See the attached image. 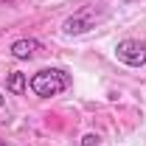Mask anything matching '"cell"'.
I'll return each instance as SVG.
<instances>
[{
	"label": "cell",
	"mask_w": 146,
	"mask_h": 146,
	"mask_svg": "<svg viewBox=\"0 0 146 146\" xmlns=\"http://www.w3.org/2000/svg\"><path fill=\"white\" fill-rule=\"evenodd\" d=\"M70 73L62 70V68H42L36 70L31 79H28V87L34 96L39 98H54V96H62L65 90H70Z\"/></svg>",
	"instance_id": "cell-1"
},
{
	"label": "cell",
	"mask_w": 146,
	"mask_h": 146,
	"mask_svg": "<svg viewBox=\"0 0 146 146\" xmlns=\"http://www.w3.org/2000/svg\"><path fill=\"white\" fill-rule=\"evenodd\" d=\"M104 17H107V9H104L101 3H87V6H82L76 14H70V17L62 23V31L68 36L87 34V31H93Z\"/></svg>",
	"instance_id": "cell-2"
},
{
	"label": "cell",
	"mask_w": 146,
	"mask_h": 146,
	"mask_svg": "<svg viewBox=\"0 0 146 146\" xmlns=\"http://www.w3.org/2000/svg\"><path fill=\"white\" fill-rule=\"evenodd\" d=\"M115 56H118V62H124L129 68H143L146 65V42H141V39H121L115 45Z\"/></svg>",
	"instance_id": "cell-3"
},
{
	"label": "cell",
	"mask_w": 146,
	"mask_h": 146,
	"mask_svg": "<svg viewBox=\"0 0 146 146\" xmlns=\"http://www.w3.org/2000/svg\"><path fill=\"white\" fill-rule=\"evenodd\" d=\"M39 51H42V42H39V39H34V36H23V39H14V42H11V48H9V54L14 56L17 62L34 59Z\"/></svg>",
	"instance_id": "cell-4"
},
{
	"label": "cell",
	"mask_w": 146,
	"mask_h": 146,
	"mask_svg": "<svg viewBox=\"0 0 146 146\" xmlns=\"http://www.w3.org/2000/svg\"><path fill=\"white\" fill-rule=\"evenodd\" d=\"M25 87H28V79H25V73H9V79H6V90L9 93H14V96H23L25 93Z\"/></svg>",
	"instance_id": "cell-5"
},
{
	"label": "cell",
	"mask_w": 146,
	"mask_h": 146,
	"mask_svg": "<svg viewBox=\"0 0 146 146\" xmlns=\"http://www.w3.org/2000/svg\"><path fill=\"white\" fill-rule=\"evenodd\" d=\"M98 143H101V135H96V132H87L82 138V146H98Z\"/></svg>",
	"instance_id": "cell-6"
},
{
	"label": "cell",
	"mask_w": 146,
	"mask_h": 146,
	"mask_svg": "<svg viewBox=\"0 0 146 146\" xmlns=\"http://www.w3.org/2000/svg\"><path fill=\"white\" fill-rule=\"evenodd\" d=\"M3 104H6V96H3V93H0V107H3Z\"/></svg>",
	"instance_id": "cell-7"
},
{
	"label": "cell",
	"mask_w": 146,
	"mask_h": 146,
	"mask_svg": "<svg viewBox=\"0 0 146 146\" xmlns=\"http://www.w3.org/2000/svg\"><path fill=\"white\" fill-rule=\"evenodd\" d=\"M0 146H6V141H0Z\"/></svg>",
	"instance_id": "cell-8"
},
{
	"label": "cell",
	"mask_w": 146,
	"mask_h": 146,
	"mask_svg": "<svg viewBox=\"0 0 146 146\" xmlns=\"http://www.w3.org/2000/svg\"><path fill=\"white\" fill-rule=\"evenodd\" d=\"M6 3H14V0H6Z\"/></svg>",
	"instance_id": "cell-9"
}]
</instances>
